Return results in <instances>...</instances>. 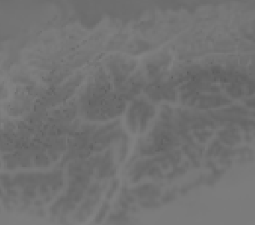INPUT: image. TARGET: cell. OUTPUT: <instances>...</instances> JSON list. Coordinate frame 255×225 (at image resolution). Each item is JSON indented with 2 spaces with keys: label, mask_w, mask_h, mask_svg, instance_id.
Instances as JSON below:
<instances>
[{
  "label": "cell",
  "mask_w": 255,
  "mask_h": 225,
  "mask_svg": "<svg viewBox=\"0 0 255 225\" xmlns=\"http://www.w3.org/2000/svg\"><path fill=\"white\" fill-rule=\"evenodd\" d=\"M219 136L221 139L228 144H233L235 141L237 140V135H235L232 130L222 132Z\"/></svg>",
  "instance_id": "6da1fadb"
},
{
  "label": "cell",
  "mask_w": 255,
  "mask_h": 225,
  "mask_svg": "<svg viewBox=\"0 0 255 225\" xmlns=\"http://www.w3.org/2000/svg\"><path fill=\"white\" fill-rule=\"evenodd\" d=\"M228 93L232 96H240L241 95V88L238 84H233L228 88Z\"/></svg>",
  "instance_id": "7a4b0ae2"
},
{
  "label": "cell",
  "mask_w": 255,
  "mask_h": 225,
  "mask_svg": "<svg viewBox=\"0 0 255 225\" xmlns=\"http://www.w3.org/2000/svg\"><path fill=\"white\" fill-rule=\"evenodd\" d=\"M109 204H107V203H104V204L103 205V207L101 208L99 213L97 214V218H96V222L102 221V220L103 219L105 215H106V213H107V211L109 210Z\"/></svg>",
  "instance_id": "3957f363"
},
{
  "label": "cell",
  "mask_w": 255,
  "mask_h": 225,
  "mask_svg": "<svg viewBox=\"0 0 255 225\" xmlns=\"http://www.w3.org/2000/svg\"><path fill=\"white\" fill-rule=\"evenodd\" d=\"M221 149H222V146L220 145V143L217 142V141H215V142L213 143L211 148L209 149V153L212 155V154H217V153L220 152Z\"/></svg>",
  "instance_id": "277c9868"
},
{
  "label": "cell",
  "mask_w": 255,
  "mask_h": 225,
  "mask_svg": "<svg viewBox=\"0 0 255 225\" xmlns=\"http://www.w3.org/2000/svg\"><path fill=\"white\" fill-rule=\"evenodd\" d=\"M24 194L28 198L35 197V191L33 185H30L24 189Z\"/></svg>",
  "instance_id": "5b68a950"
},
{
  "label": "cell",
  "mask_w": 255,
  "mask_h": 225,
  "mask_svg": "<svg viewBox=\"0 0 255 225\" xmlns=\"http://www.w3.org/2000/svg\"><path fill=\"white\" fill-rule=\"evenodd\" d=\"M98 189H99V186H98L97 184H95V185H93L92 187H90V189H89L88 194H89L90 195H94V194H97Z\"/></svg>",
  "instance_id": "8992f818"
},
{
  "label": "cell",
  "mask_w": 255,
  "mask_h": 225,
  "mask_svg": "<svg viewBox=\"0 0 255 225\" xmlns=\"http://www.w3.org/2000/svg\"><path fill=\"white\" fill-rule=\"evenodd\" d=\"M8 194L10 195V196H12V197H15V196H17V192L15 190H14V189H9V190H8Z\"/></svg>",
  "instance_id": "52a82bcc"
},
{
  "label": "cell",
  "mask_w": 255,
  "mask_h": 225,
  "mask_svg": "<svg viewBox=\"0 0 255 225\" xmlns=\"http://www.w3.org/2000/svg\"><path fill=\"white\" fill-rule=\"evenodd\" d=\"M40 192L42 194H45L48 192V189H47V186L46 185H42L40 187Z\"/></svg>",
  "instance_id": "ba28073f"
},
{
  "label": "cell",
  "mask_w": 255,
  "mask_h": 225,
  "mask_svg": "<svg viewBox=\"0 0 255 225\" xmlns=\"http://www.w3.org/2000/svg\"><path fill=\"white\" fill-rule=\"evenodd\" d=\"M41 201H40V200H37V201H36V202H35V205H41Z\"/></svg>",
  "instance_id": "9c48e42d"
}]
</instances>
